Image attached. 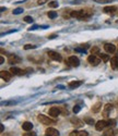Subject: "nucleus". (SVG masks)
Returning a JSON list of instances; mask_svg holds the SVG:
<instances>
[{"mask_svg":"<svg viewBox=\"0 0 118 136\" xmlns=\"http://www.w3.org/2000/svg\"><path fill=\"white\" fill-rule=\"evenodd\" d=\"M93 15V11L91 9H82L79 11H71L70 16L74 18H79V20H89Z\"/></svg>","mask_w":118,"mask_h":136,"instance_id":"f257e3e1","label":"nucleus"},{"mask_svg":"<svg viewBox=\"0 0 118 136\" xmlns=\"http://www.w3.org/2000/svg\"><path fill=\"white\" fill-rule=\"evenodd\" d=\"M37 120L40 122H42L43 124H46V125H53L56 123V121L54 119H50L49 116H46V115H43V114H40L37 116Z\"/></svg>","mask_w":118,"mask_h":136,"instance_id":"f03ea898","label":"nucleus"},{"mask_svg":"<svg viewBox=\"0 0 118 136\" xmlns=\"http://www.w3.org/2000/svg\"><path fill=\"white\" fill-rule=\"evenodd\" d=\"M105 127H108V121H106V120H100V121L96 122V124H95L96 131H103Z\"/></svg>","mask_w":118,"mask_h":136,"instance_id":"7ed1b4c3","label":"nucleus"},{"mask_svg":"<svg viewBox=\"0 0 118 136\" xmlns=\"http://www.w3.org/2000/svg\"><path fill=\"white\" fill-rule=\"evenodd\" d=\"M67 64L70 65V66H78V65L80 64L79 58H77L76 55H71V57L68 58V60H67Z\"/></svg>","mask_w":118,"mask_h":136,"instance_id":"20e7f679","label":"nucleus"},{"mask_svg":"<svg viewBox=\"0 0 118 136\" xmlns=\"http://www.w3.org/2000/svg\"><path fill=\"white\" fill-rule=\"evenodd\" d=\"M88 61H89V63L91 64V65H98L100 64V62H101V58H97L95 54H91V55H89L88 57Z\"/></svg>","mask_w":118,"mask_h":136,"instance_id":"39448f33","label":"nucleus"},{"mask_svg":"<svg viewBox=\"0 0 118 136\" xmlns=\"http://www.w3.org/2000/svg\"><path fill=\"white\" fill-rule=\"evenodd\" d=\"M47 54L49 55V58L53 59V60H55V61H61V60H63V57H61V54L58 53V52H56V51L50 50V51L47 52Z\"/></svg>","mask_w":118,"mask_h":136,"instance_id":"423d86ee","label":"nucleus"},{"mask_svg":"<svg viewBox=\"0 0 118 136\" xmlns=\"http://www.w3.org/2000/svg\"><path fill=\"white\" fill-rule=\"evenodd\" d=\"M21 61V58L20 57H18V55L15 54H9V57H8V62L10 64H16L19 63Z\"/></svg>","mask_w":118,"mask_h":136,"instance_id":"0eeeda50","label":"nucleus"},{"mask_svg":"<svg viewBox=\"0 0 118 136\" xmlns=\"http://www.w3.org/2000/svg\"><path fill=\"white\" fill-rule=\"evenodd\" d=\"M48 113H49V115H50V116H53V118H57V116L61 113V110L59 108H57V107H53V108L49 109Z\"/></svg>","mask_w":118,"mask_h":136,"instance_id":"6e6552de","label":"nucleus"},{"mask_svg":"<svg viewBox=\"0 0 118 136\" xmlns=\"http://www.w3.org/2000/svg\"><path fill=\"white\" fill-rule=\"evenodd\" d=\"M46 136H59V132L54 127H48L45 131Z\"/></svg>","mask_w":118,"mask_h":136,"instance_id":"1a4fd4ad","label":"nucleus"},{"mask_svg":"<svg viewBox=\"0 0 118 136\" xmlns=\"http://www.w3.org/2000/svg\"><path fill=\"white\" fill-rule=\"evenodd\" d=\"M12 75H13V74H12L10 71H1L0 72V76H1V78L4 79V81H7V82L10 81Z\"/></svg>","mask_w":118,"mask_h":136,"instance_id":"9d476101","label":"nucleus"},{"mask_svg":"<svg viewBox=\"0 0 118 136\" xmlns=\"http://www.w3.org/2000/svg\"><path fill=\"white\" fill-rule=\"evenodd\" d=\"M10 72L13 74V75H23V74H25V71H23V70L19 69V67H15V66H12L10 69Z\"/></svg>","mask_w":118,"mask_h":136,"instance_id":"9b49d317","label":"nucleus"},{"mask_svg":"<svg viewBox=\"0 0 118 136\" xmlns=\"http://www.w3.org/2000/svg\"><path fill=\"white\" fill-rule=\"evenodd\" d=\"M110 65L113 70H118V55H115L110 59Z\"/></svg>","mask_w":118,"mask_h":136,"instance_id":"f8f14e48","label":"nucleus"},{"mask_svg":"<svg viewBox=\"0 0 118 136\" xmlns=\"http://www.w3.org/2000/svg\"><path fill=\"white\" fill-rule=\"evenodd\" d=\"M104 49H105V51H106V52L113 53V52H115V50H116V47H115L113 44H105V45H104Z\"/></svg>","mask_w":118,"mask_h":136,"instance_id":"ddd939ff","label":"nucleus"},{"mask_svg":"<svg viewBox=\"0 0 118 136\" xmlns=\"http://www.w3.org/2000/svg\"><path fill=\"white\" fill-rule=\"evenodd\" d=\"M82 83H83L82 81H72V82L69 83V87L72 88V89L78 88V87H80V86L82 85Z\"/></svg>","mask_w":118,"mask_h":136,"instance_id":"4468645a","label":"nucleus"},{"mask_svg":"<svg viewBox=\"0 0 118 136\" xmlns=\"http://www.w3.org/2000/svg\"><path fill=\"white\" fill-rule=\"evenodd\" d=\"M103 11L105 12V13H108V14H113L115 13V12L117 11V8L114 7V5H111V7H105L103 9Z\"/></svg>","mask_w":118,"mask_h":136,"instance_id":"2eb2a0df","label":"nucleus"},{"mask_svg":"<svg viewBox=\"0 0 118 136\" xmlns=\"http://www.w3.org/2000/svg\"><path fill=\"white\" fill-rule=\"evenodd\" d=\"M88 132H85V131H73L70 133L69 136H88Z\"/></svg>","mask_w":118,"mask_h":136,"instance_id":"dca6fc26","label":"nucleus"},{"mask_svg":"<svg viewBox=\"0 0 118 136\" xmlns=\"http://www.w3.org/2000/svg\"><path fill=\"white\" fill-rule=\"evenodd\" d=\"M113 109V106H111L110 103H107V104H105V107H104V111H103V115L105 116V118H107L108 116V112Z\"/></svg>","mask_w":118,"mask_h":136,"instance_id":"f3484780","label":"nucleus"},{"mask_svg":"<svg viewBox=\"0 0 118 136\" xmlns=\"http://www.w3.org/2000/svg\"><path fill=\"white\" fill-rule=\"evenodd\" d=\"M22 128L24 129V131H26V132H29V131H32V128H33V124L31 122H24L23 123V125H22Z\"/></svg>","mask_w":118,"mask_h":136,"instance_id":"a211bd4d","label":"nucleus"},{"mask_svg":"<svg viewBox=\"0 0 118 136\" xmlns=\"http://www.w3.org/2000/svg\"><path fill=\"white\" fill-rule=\"evenodd\" d=\"M70 122L72 123L73 125H76V126H78V127H81V126L83 125V123H82L81 121H80L78 118H72V119L70 120Z\"/></svg>","mask_w":118,"mask_h":136,"instance_id":"6ab92c4d","label":"nucleus"},{"mask_svg":"<svg viewBox=\"0 0 118 136\" xmlns=\"http://www.w3.org/2000/svg\"><path fill=\"white\" fill-rule=\"evenodd\" d=\"M101 108H102V102H96V103L94 104V107H93L92 111H93L94 113H97L98 111L101 110Z\"/></svg>","mask_w":118,"mask_h":136,"instance_id":"aec40b11","label":"nucleus"},{"mask_svg":"<svg viewBox=\"0 0 118 136\" xmlns=\"http://www.w3.org/2000/svg\"><path fill=\"white\" fill-rule=\"evenodd\" d=\"M115 133H116V131H114V129L109 128V129H107V131L104 132V136H114Z\"/></svg>","mask_w":118,"mask_h":136,"instance_id":"412c9836","label":"nucleus"},{"mask_svg":"<svg viewBox=\"0 0 118 136\" xmlns=\"http://www.w3.org/2000/svg\"><path fill=\"white\" fill-rule=\"evenodd\" d=\"M48 17L49 18H52V20H54V18L57 17V12H55V11H49L48 13H47Z\"/></svg>","mask_w":118,"mask_h":136,"instance_id":"4be33fe9","label":"nucleus"},{"mask_svg":"<svg viewBox=\"0 0 118 136\" xmlns=\"http://www.w3.org/2000/svg\"><path fill=\"white\" fill-rule=\"evenodd\" d=\"M100 58H101L102 61H104V62H107V61H109V55L108 54H102L101 53Z\"/></svg>","mask_w":118,"mask_h":136,"instance_id":"5701e85b","label":"nucleus"},{"mask_svg":"<svg viewBox=\"0 0 118 136\" xmlns=\"http://www.w3.org/2000/svg\"><path fill=\"white\" fill-rule=\"evenodd\" d=\"M48 5L50 8H57L58 7V2L57 1H50V2L48 3Z\"/></svg>","mask_w":118,"mask_h":136,"instance_id":"b1692460","label":"nucleus"},{"mask_svg":"<svg viewBox=\"0 0 118 136\" xmlns=\"http://www.w3.org/2000/svg\"><path fill=\"white\" fill-rule=\"evenodd\" d=\"M23 12V9L22 8H18V9H14L13 10V14H21Z\"/></svg>","mask_w":118,"mask_h":136,"instance_id":"393cba45","label":"nucleus"},{"mask_svg":"<svg viewBox=\"0 0 118 136\" xmlns=\"http://www.w3.org/2000/svg\"><path fill=\"white\" fill-rule=\"evenodd\" d=\"M24 21H25L26 23H32L33 22V17H31L30 15H26L25 17H24Z\"/></svg>","mask_w":118,"mask_h":136,"instance_id":"a878e982","label":"nucleus"},{"mask_svg":"<svg viewBox=\"0 0 118 136\" xmlns=\"http://www.w3.org/2000/svg\"><path fill=\"white\" fill-rule=\"evenodd\" d=\"M80 110H81V107H80L79 104H76V106L73 107V112H74V113H78Z\"/></svg>","mask_w":118,"mask_h":136,"instance_id":"bb28decb","label":"nucleus"},{"mask_svg":"<svg viewBox=\"0 0 118 136\" xmlns=\"http://www.w3.org/2000/svg\"><path fill=\"white\" fill-rule=\"evenodd\" d=\"M91 52H92V54H95V53H97V52H100V49H98L97 47H93V48L91 49Z\"/></svg>","mask_w":118,"mask_h":136,"instance_id":"cd10ccee","label":"nucleus"},{"mask_svg":"<svg viewBox=\"0 0 118 136\" xmlns=\"http://www.w3.org/2000/svg\"><path fill=\"white\" fill-rule=\"evenodd\" d=\"M23 136H36V133L29 131V132H26V133H24V134H23Z\"/></svg>","mask_w":118,"mask_h":136,"instance_id":"c85d7f7f","label":"nucleus"},{"mask_svg":"<svg viewBox=\"0 0 118 136\" xmlns=\"http://www.w3.org/2000/svg\"><path fill=\"white\" fill-rule=\"evenodd\" d=\"M34 48H36L35 45H25L24 46V49H25V50H27V49H34Z\"/></svg>","mask_w":118,"mask_h":136,"instance_id":"c756f323","label":"nucleus"},{"mask_svg":"<svg viewBox=\"0 0 118 136\" xmlns=\"http://www.w3.org/2000/svg\"><path fill=\"white\" fill-rule=\"evenodd\" d=\"M85 122L88 123V124H90V125H92L93 123H94V120H92V119H90V118H86L85 119Z\"/></svg>","mask_w":118,"mask_h":136,"instance_id":"7c9ffc66","label":"nucleus"},{"mask_svg":"<svg viewBox=\"0 0 118 136\" xmlns=\"http://www.w3.org/2000/svg\"><path fill=\"white\" fill-rule=\"evenodd\" d=\"M96 2H100V3H107V2H110L113 0H95Z\"/></svg>","mask_w":118,"mask_h":136,"instance_id":"2f4dec72","label":"nucleus"},{"mask_svg":"<svg viewBox=\"0 0 118 136\" xmlns=\"http://www.w3.org/2000/svg\"><path fill=\"white\" fill-rule=\"evenodd\" d=\"M76 51H79V52H85V49H83V48H76Z\"/></svg>","mask_w":118,"mask_h":136,"instance_id":"473e14b6","label":"nucleus"},{"mask_svg":"<svg viewBox=\"0 0 118 136\" xmlns=\"http://www.w3.org/2000/svg\"><path fill=\"white\" fill-rule=\"evenodd\" d=\"M45 2H46V0H38V1H37V3H38V4H43Z\"/></svg>","mask_w":118,"mask_h":136,"instance_id":"72a5a7b5","label":"nucleus"},{"mask_svg":"<svg viewBox=\"0 0 118 136\" xmlns=\"http://www.w3.org/2000/svg\"><path fill=\"white\" fill-rule=\"evenodd\" d=\"M56 37H57V35H55V34H53L52 36H49L48 38H56Z\"/></svg>","mask_w":118,"mask_h":136,"instance_id":"f704fd0d","label":"nucleus"},{"mask_svg":"<svg viewBox=\"0 0 118 136\" xmlns=\"http://www.w3.org/2000/svg\"><path fill=\"white\" fill-rule=\"evenodd\" d=\"M3 61H4V59H3V57H1V58H0V63H3Z\"/></svg>","mask_w":118,"mask_h":136,"instance_id":"c9c22d12","label":"nucleus"},{"mask_svg":"<svg viewBox=\"0 0 118 136\" xmlns=\"http://www.w3.org/2000/svg\"><path fill=\"white\" fill-rule=\"evenodd\" d=\"M0 128H1V131H0V132H3V129H4V127H3V125L1 124V127H0Z\"/></svg>","mask_w":118,"mask_h":136,"instance_id":"e433bc0d","label":"nucleus"}]
</instances>
